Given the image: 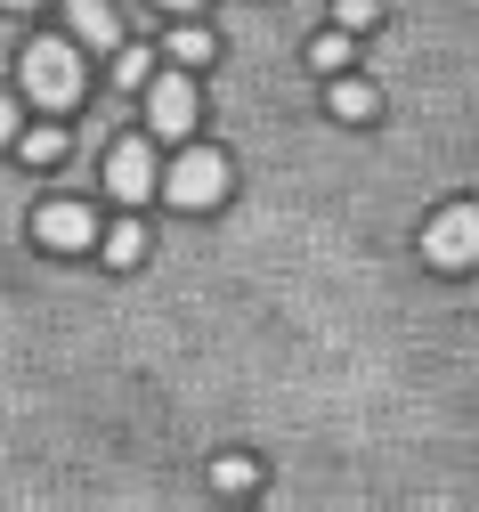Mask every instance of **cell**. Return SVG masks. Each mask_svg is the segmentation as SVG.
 Instances as JSON below:
<instances>
[{
	"instance_id": "cell-13",
	"label": "cell",
	"mask_w": 479,
	"mask_h": 512,
	"mask_svg": "<svg viewBox=\"0 0 479 512\" xmlns=\"http://www.w3.org/2000/svg\"><path fill=\"white\" fill-rule=\"evenodd\" d=\"M333 25L341 33H374L382 25V0H333Z\"/></svg>"
},
{
	"instance_id": "cell-3",
	"label": "cell",
	"mask_w": 479,
	"mask_h": 512,
	"mask_svg": "<svg viewBox=\"0 0 479 512\" xmlns=\"http://www.w3.org/2000/svg\"><path fill=\"white\" fill-rule=\"evenodd\" d=\"M163 196H171L179 212H212V204L228 196V163H220L212 147H195V155H179V163H171V179H163Z\"/></svg>"
},
{
	"instance_id": "cell-15",
	"label": "cell",
	"mask_w": 479,
	"mask_h": 512,
	"mask_svg": "<svg viewBox=\"0 0 479 512\" xmlns=\"http://www.w3.org/2000/svg\"><path fill=\"white\" fill-rule=\"evenodd\" d=\"M25 163H41V171H49V163H65V131H57V122L25 139Z\"/></svg>"
},
{
	"instance_id": "cell-4",
	"label": "cell",
	"mask_w": 479,
	"mask_h": 512,
	"mask_svg": "<svg viewBox=\"0 0 479 512\" xmlns=\"http://www.w3.org/2000/svg\"><path fill=\"white\" fill-rule=\"evenodd\" d=\"M195 74L171 66V74H147V122H155V139H187L195 131Z\"/></svg>"
},
{
	"instance_id": "cell-17",
	"label": "cell",
	"mask_w": 479,
	"mask_h": 512,
	"mask_svg": "<svg viewBox=\"0 0 479 512\" xmlns=\"http://www.w3.org/2000/svg\"><path fill=\"white\" fill-rule=\"evenodd\" d=\"M0 9H41V0H0Z\"/></svg>"
},
{
	"instance_id": "cell-10",
	"label": "cell",
	"mask_w": 479,
	"mask_h": 512,
	"mask_svg": "<svg viewBox=\"0 0 479 512\" xmlns=\"http://www.w3.org/2000/svg\"><path fill=\"white\" fill-rule=\"evenodd\" d=\"M171 66H187V74L212 66V33H203V25H179V33H171Z\"/></svg>"
},
{
	"instance_id": "cell-12",
	"label": "cell",
	"mask_w": 479,
	"mask_h": 512,
	"mask_svg": "<svg viewBox=\"0 0 479 512\" xmlns=\"http://www.w3.org/2000/svg\"><path fill=\"white\" fill-rule=\"evenodd\" d=\"M147 74H155V57H147V49H122V41H114V82H122V90H147Z\"/></svg>"
},
{
	"instance_id": "cell-18",
	"label": "cell",
	"mask_w": 479,
	"mask_h": 512,
	"mask_svg": "<svg viewBox=\"0 0 479 512\" xmlns=\"http://www.w3.org/2000/svg\"><path fill=\"white\" fill-rule=\"evenodd\" d=\"M163 9H203V0H163Z\"/></svg>"
},
{
	"instance_id": "cell-7",
	"label": "cell",
	"mask_w": 479,
	"mask_h": 512,
	"mask_svg": "<svg viewBox=\"0 0 479 512\" xmlns=\"http://www.w3.org/2000/svg\"><path fill=\"white\" fill-rule=\"evenodd\" d=\"M65 25H74L82 49H114V41H122V25H114L106 0H74V9H65Z\"/></svg>"
},
{
	"instance_id": "cell-14",
	"label": "cell",
	"mask_w": 479,
	"mask_h": 512,
	"mask_svg": "<svg viewBox=\"0 0 479 512\" xmlns=\"http://www.w3.org/2000/svg\"><path fill=\"white\" fill-rule=\"evenodd\" d=\"M309 66H317V74H341V66H350V33H325V41H309Z\"/></svg>"
},
{
	"instance_id": "cell-2",
	"label": "cell",
	"mask_w": 479,
	"mask_h": 512,
	"mask_svg": "<svg viewBox=\"0 0 479 512\" xmlns=\"http://www.w3.org/2000/svg\"><path fill=\"white\" fill-rule=\"evenodd\" d=\"M423 261H431V269H471V261H479V204H447V212H431V228H423Z\"/></svg>"
},
{
	"instance_id": "cell-5",
	"label": "cell",
	"mask_w": 479,
	"mask_h": 512,
	"mask_svg": "<svg viewBox=\"0 0 479 512\" xmlns=\"http://www.w3.org/2000/svg\"><path fill=\"white\" fill-rule=\"evenodd\" d=\"M33 244H41V252H90V244H98V212L74 204V196H49V204L33 212Z\"/></svg>"
},
{
	"instance_id": "cell-1",
	"label": "cell",
	"mask_w": 479,
	"mask_h": 512,
	"mask_svg": "<svg viewBox=\"0 0 479 512\" xmlns=\"http://www.w3.org/2000/svg\"><path fill=\"white\" fill-rule=\"evenodd\" d=\"M25 90H33L41 114H74L82 90H90V74H82V41H33V49H25Z\"/></svg>"
},
{
	"instance_id": "cell-16",
	"label": "cell",
	"mask_w": 479,
	"mask_h": 512,
	"mask_svg": "<svg viewBox=\"0 0 479 512\" xmlns=\"http://www.w3.org/2000/svg\"><path fill=\"white\" fill-rule=\"evenodd\" d=\"M0 147H17V98H0Z\"/></svg>"
},
{
	"instance_id": "cell-8",
	"label": "cell",
	"mask_w": 479,
	"mask_h": 512,
	"mask_svg": "<svg viewBox=\"0 0 479 512\" xmlns=\"http://www.w3.org/2000/svg\"><path fill=\"white\" fill-rule=\"evenodd\" d=\"M325 106H333L341 122H374V90H366L358 74H333V90H325Z\"/></svg>"
},
{
	"instance_id": "cell-11",
	"label": "cell",
	"mask_w": 479,
	"mask_h": 512,
	"mask_svg": "<svg viewBox=\"0 0 479 512\" xmlns=\"http://www.w3.org/2000/svg\"><path fill=\"white\" fill-rule=\"evenodd\" d=\"M212 488H220V496H252V488H260V472H252L244 456H220V464H212Z\"/></svg>"
},
{
	"instance_id": "cell-9",
	"label": "cell",
	"mask_w": 479,
	"mask_h": 512,
	"mask_svg": "<svg viewBox=\"0 0 479 512\" xmlns=\"http://www.w3.org/2000/svg\"><path fill=\"white\" fill-rule=\"evenodd\" d=\"M106 261H114V269H130V261H147V220H139V212L106 228Z\"/></svg>"
},
{
	"instance_id": "cell-6",
	"label": "cell",
	"mask_w": 479,
	"mask_h": 512,
	"mask_svg": "<svg viewBox=\"0 0 479 512\" xmlns=\"http://www.w3.org/2000/svg\"><path fill=\"white\" fill-rule=\"evenodd\" d=\"M106 187H114L122 212H139V204L155 196V155H147L139 139H114V147H106Z\"/></svg>"
}]
</instances>
